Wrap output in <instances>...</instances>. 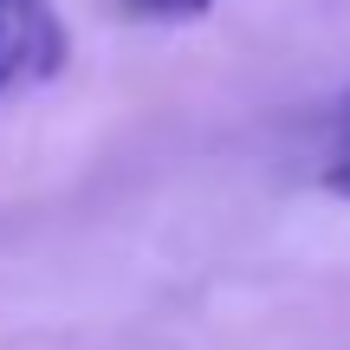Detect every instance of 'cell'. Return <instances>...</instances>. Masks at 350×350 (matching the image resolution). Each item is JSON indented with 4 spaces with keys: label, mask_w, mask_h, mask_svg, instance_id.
Listing matches in <instances>:
<instances>
[{
    "label": "cell",
    "mask_w": 350,
    "mask_h": 350,
    "mask_svg": "<svg viewBox=\"0 0 350 350\" xmlns=\"http://www.w3.org/2000/svg\"><path fill=\"white\" fill-rule=\"evenodd\" d=\"M318 188H325V195H338V201H350V156H331L325 175H318Z\"/></svg>",
    "instance_id": "3957f363"
},
{
    "label": "cell",
    "mask_w": 350,
    "mask_h": 350,
    "mask_svg": "<svg viewBox=\"0 0 350 350\" xmlns=\"http://www.w3.org/2000/svg\"><path fill=\"white\" fill-rule=\"evenodd\" d=\"M124 20H150V26H188V20H208L221 0H117Z\"/></svg>",
    "instance_id": "7a4b0ae2"
},
{
    "label": "cell",
    "mask_w": 350,
    "mask_h": 350,
    "mask_svg": "<svg viewBox=\"0 0 350 350\" xmlns=\"http://www.w3.org/2000/svg\"><path fill=\"white\" fill-rule=\"evenodd\" d=\"M331 156H350V91L338 98V111H331Z\"/></svg>",
    "instance_id": "277c9868"
},
{
    "label": "cell",
    "mask_w": 350,
    "mask_h": 350,
    "mask_svg": "<svg viewBox=\"0 0 350 350\" xmlns=\"http://www.w3.org/2000/svg\"><path fill=\"white\" fill-rule=\"evenodd\" d=\"M72 59V26L59 0H0V98L52 85Z\"/></svg>",
    "instance_id": "6da1fadb"
}]
</instances>
